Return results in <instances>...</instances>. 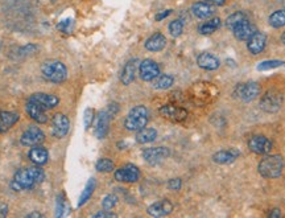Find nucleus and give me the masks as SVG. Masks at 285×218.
Segmentation results:
<instances>
[{
    "instance_id": "aec40b11",
    "label": "nucleus",
    "mask_w": 285,
    "mask_h": 218,
    "mask_svg": "<svg viewBox=\"0 0 285 218\" xmlns=\"http://www.w3.org/2000/svg\"><path fill=\"white\" fill-rule=\"evenodd\" d=\"M197 64L204 70H217L219 68V65H221V61H219V58L217 56L204 52L197 57Z\"/></svg>"
},
{
    "instance_id": "0eeeda50",
    "label": "nucleus",
    "mask_w": 285,
    "mask_h": 218,
    "mask_svg": "<svg viewBox=\"0 0 285 218\" xmlns=\"http://www.w3.org/2000/svg\"><path fill=\"white\" fill-rule=\"evenodd\" d=\"M45 134L37 126H31L23 133L20 138V143L24 147H34L44 143Z\"/></svg>"
},
{
    "instance_id": "49530a36",
    "label": "nucleus",
    "mask_w": 285,
    "mask_h": 218,
    "mask_svg": "<svg viewBox=\"0 0 285 218\" xmlns=\"http://www.w3.org/2000/svg\"><path fill=\"white\" fill-rule=\"evenodd\" d=\"M28 217H29V218H33V217H42V214H40V213H31V214H28Z\"/></svg>"
},
{
    "instance_id": "b1692460",
    "label": "nucleus",
    "mask_w": 285,
    "mask_h": 218,
    "mask_svg": "<svg viewBox=\"0 0 285 218\" xmlns=\"http://www.w3.org/2000/svg\"><path fill=\"white\" fill-rule=\"evenodd\" d=\"M19 119H20V115L17 111H2L0 113V134L8 131Z\"/></svg>"
},
{
    "instance_id": "c756f323",
    "label": "nucleus",
    "mask_w": 285,
    "mask_h": 218,
    "mask_svg": "<svg viewBox=\"0 0 285 218\" xmlns=\"http://www.w3.org/2000/svg\"><path fill=\"white\" fill-rule=\"evenodd\" d=\"M247 20V17L243 12H234V14H231L230 16L226 19V27L230 29V31H234L235 28L238 25H241L243 21Z\"/></svg>"
},
{
    "instance_id": "9d476101",
    "label": "nucleus",
    "mask_w": 285,
    "mask_h": 218,
    "mask_svg": "<svg viewBox=\"0 0 285 218\" xmlns=\"http://www.w3.org/2000/svg\"><path fill=\"white\" fill-rule=\"evenodd\" d=\"M139 75L142 81H153L160 75V66L151 58L142 60L139 66Z\"/></svg>"
},
{
    "instance_id": "72a5a7b5",
    "label": "nucleus",
    "mask_w": 285,
    "mask_h": 218,
    "mask_svg": "<svg viewBox=\"0 0 285 218\" xmlns=\"http://www.w3.org/2000/svg\"><path fill=\"white\" fill-rule=\"evenodd\" d=\"M115 168V164L114 161L110 160V159H101V160L97 161L95 164V169L101 172V173H107V172H111Z\"/></svg>"
},
{
    "instance_id": "2f4dec72",
    "label": "nucleus",
    "mask_w": 285,
    "mask_h": 218,
    "mask_svg": "<svg viewBox=\"0 0 285 218\" xmlns=\"http://www.w3.org/2000/svg\"><path fill=\"white\" fill-rule=\"evenodd\" d=\"M95 185H97V183H95L94 179H90V180L87 181V184H86L85 189H83V192H82V194H81V197H79L78 206H82V205H85L86 202H87L88 200H90V197H91L92 193H94Z\"/></svg>"
},
{
    "instance_id": "bb28decb",
    "label": "nucleus",
    "mask_w": 285,
    "mask_h": 218,
    "mask_svg": "<svg viewBox=\"0 0 285 218\" xmlns=\"http://www.w3.org/2000/svg\"><path fill=\"white\" fill-rule=\"evenodd\" d=\"M157 138V131L155 128H141L140 131H137L136 134V142L139 144H148V143H152L155 142Z\"/></svg>"
},
{
    "instance_id": "e433bc0d",
    "label": "nucleus",
    "mask_w": 285,
    "mask_h": 218,
    "mask_svg": "<svg viewBox=\"0 0 285 218\" xmlns=\"http://www.w3.org/2000/svg\"><path fill=\"white\" fill-rule=\"evenodd\" d=\"M73 25H74V21L73 19H65L61 23H58L57 29L60 32H65V33H70L73 31Z\"/></svg>"
},
{
    "instance_id": "f03ea898",
    "label": "nucleus",
    "mask_w": 285,
    "mask_h": 218,
    "mask_svg": "<svg viewBox=\"0 0 285 218\" xmlns=\"http://www.w3.org/2000/svg\"><path fill=\"white\" fill-rule=\"evenodd\" d=\"M259 173L265 179H277L284 169V159L280 155H264L259 163Z\"/></svg>"
},
{
    "instance_id": "dca6fc26",
    "label": "nucleus",
    "mask_w": 285,
    "mask_h": 218,
    "mask_svg": "<svg viewBox=\"0 0 285 218\" xmlns=\"http://www.w3.org/2000/svg\"><path fill=\"white\" fill-rule=\"evenodd\" d=\"M114 116V114L110 111L109 109L103 110L101 111L98 115V119H97V126H95V135L99 139H103V138L107 135L109 133V126H110V120Z\"/></svg>"
},
{
    "instance_id": "cd10ccee",
    "label": "nucleus",
    "mask_w": 285,
    "mask_h": 218,
    "mask_svg": "<svg viewBox=\"0 0 285 218\" xmlns=\"http://www.w3.org/2000/svg\"><path fill=\"white\" fill-rule=\"evenodd\" d=\"M222 21L219 17H213V19H210V20L205 21L204 24H201L200 27H198V32H200L201 34H211L214 33V32L217 31L218 28L221 27Z\"/></svg>"
},
{
    "instance_id": "39448f33",
    "label": "nucleus",
    "mask_w": 285,
    "mask_h": 218,
    "mask_svg": "<svg viewBox=\"0 0 285 218\" xmlns=\"http://www.w3.org/2000/svg\"><path fill=\"white\" fill-rule=\"evenodd\" d=\"M282 94L278 92H275V90H269L261 97L260 99V109L263 111L268 114H275L277 113L278 110L281 109L282 106Z\"/></svg>"
},
{
    "instance_id": "a18cd8bd",
    "label": "nucleus",
    "mask_w": 285,
    "mask_h": 218,
    "mask_svg": "<svg viewBox=\"0 0 285 218\" xmlns=\"http://www.w3.org/2000/svg\"><path fill=\"white\" fill-rule=\"evenodd\" d=\"M206 2L213 4V6H222V4L226 3V0H206Z\"/></svg>"
},
{
    "instance_id": "f704fd0d",
    "label": "nucleus",
    "mask_w": 285,
    "mask_h": 218,
    "mask_svg": "<svg viewBox=\"0 0 285 218\" xmlns=\"http://www.w3.org/2000/svg\"><path fill=\"white\" fill-rule=\"evenodd\" d=\"M168 29H169V33L172 37H178V36H181L183 32V21L180 20V19L173 20L169 24Z\"/></svg>"
},
{
    "instance_id": "6e6552de",
    "label": "nucleus",
    "mask_w": 285,
    "mask_h": 218,
    "mask_svg": "<svg viewBox=\"0 0 285 218\" xmlns=\"http://www.w3.org/2000/svg\"><path fill=\"white\" fill-rule=\"evenodd\" d=\"M170 151L166 147H152L142 151V159L151 165H159L165 159H168Z\"/></svg>"
},
{
    "instance_id": "ea45409f",
    "label": "nucleus",
    "mask_w": 285,
    "mask_h": 218,
    "mask_svg": "<svg viewBox=\"0 0 285 218\" xmlns=\"http://www.w3.org/2000/svg\"><path fill=\"white\" fill-rule=\"evenodd\" d=\"M92 217L94 218H107V217L114 218V217H116V214H114V213H110V210H106V209H103V210L95 213Z\"/></svg>"
},
{
    "instance_id": "c85d7f7f",
    "label": "nucleus",
    "mask_w": 285,
    "mask_h": 218,
    "mask_svg": "<svg viewBox=\"0 0 285 218\" xmlns=\"http://www.w3.org/2000/svg\"><path fill=\"white\" fill-rule=\"evenodd\" d=\"M174 78L172 75H168V74H163V75H159L157 78L153 79V88L157 90H165V89H169L170 86L173 85Z\"/></svg>"
},
{
    "instance_id": "79ce46f5",
    "label": "nucleus",
    "mask_w": 285,
    "mask_h": 218,
    "mask_svg": "<svg viewBox=\"0 0 285 218\" xmlns=\"http://www.w3.org/2000/svg\"><path fill=\"white\" fill-rule=\"evenodd\" d=\"M170 14H172V10L163 11V12H160V14H157L156 16H155V20H156V21H161V20H164V19H165V17L169 16Z\"/></svg>"
},
{
    "instance_id": "7ed1b4c3",
    "label": "nucleus",
    "mask_w": 285,
    "mask_h": 218,
    "mask_svg": "<svg viewBox=\"0 0 285 218\" xmlns=\"http://www.w3.org/2000/svg\"><path fill=\"white\" fill-rule=\"evenodd\" d=\"M41 73L45 79L55 83H61L68 78V68L65 66L64 62L58 60H46L41 65Z\"/></svg>"
},
{
    "instance_id": "ddd939ff",
    "label": "nucleus",
    "mask_w": 285,
    "mask_h": 218,
    "mask_svg": "<svg viewBox=\"0 0 285 218\" xmlns=\"http://www.w3.org/2000/svg\"><path fill=\"white\" fill-rule=\"evenodd\" d=\"M140 179L139 168L133 164H126L115 172V180L120 183H136Z\"/></svg>"
},
{
    "instance_id": "5701e85b",
    "label": "nucleus",
    "mask_w": 285,
    "mask_h": 218,
    "mask_svg": "<svg viewBox=\"0 0 285 218\" xmlns=\"http://www.w3.org/2000/svg\"><path fill=\"white\" fill-rule=\"evenodd\" d=\"M28 157L32 163H34L36 165H44L48 163V159H49V154L48 151L45 150L44 147L40 146H34L32 147L29 152H28Z\"/></svg>"
},
{
    "instance_id": "473e14b6",
    "label": "nucleus",
    "mask_w": 285,
    "mask_h": 218,
    "mask_svg": "<svg viewBox=\"0 0 285 218\" xmlns=\"http://www.w3.org/2000/svg\"><path fill=\"white\" fill-rule=\"evenodd\" d=\"M285 66V61L281 60H267V61H263L258 65V70L259 72H268L272 69H277Z\"/></svg>"
},
{
    "instance_id": "58836bf2",
    "label": "nucleus",
    "mask_w": 285,
    "mask_h": 218,
    "mask_svg": "<svg viewBox=\"0 0 285 218\" xmlns=\"http://www.w3.org/2000/svg\"><path fill=\"white\" fill-rule=\"evenodd\" d=\"M181 187H182V181H181V179L174 178V179H170V180L168 181V188L172 189V191H178Z\"/></svg>"
},
{
    "instance_id": "a19ab883",
    "label": "nucleus",
    "mask_w": 285,
    "mask_h": 218,
    "mask_svg": "<svg viewBox=\"0 0 285 218\" xmlns=\"http://www.w3.org/2000/svg\"><path fill=\"white\" fill-rule=\"evenodd\" d=\"M64 214V200L62 197L57 198V217H61Z\"/></svg>"
},
{
    "instance_id": "c9c22d12",
    "label": "nucleus",
    "mask_w": 285,
    "mask_h": 218,
    "mask_svg": "<svg viewBox=\"0 0 285 218\" xmlns=\"http://www.w3.org/2000/svg\"><path fill=\"white\" fill-rule=\"evenodd\" d=\"M118 204V197L115 194H107L102 201V208L106 210H111L115 205Z\"/></svg>"
},
{
    "instance_id": "f8f14e48",
    "label": "nucleus",
    "mask_w": 285,
    "mask_h": 218,
    "mask_svg": "<svg viewBox=\"0 0 285 218\" xmlns=\"http://www.w3.org/2000/svg\"><path fill=\"white\" fill-rule=\"evenodd\" d=\"M160 115L172 120V122H183L187 118V111L183 107L176 105H165L160 107Z\"/></svg>"
},
{
    "instance_id": "c03bdc74",
    "label": "nucleus",
    "mask_w": 285,
    "mask_h": 218,
    "mask_svg": "<svg viewBox=\"0 0 285 218\" xmlns=\"http://www.w3.org/2000/svg\"><path fill=\"white\" fill-rule=\"evenodd\" d=\"M8 213V206L6 204H0V217H4L7 215Z\"/></svg>"
},
{
    "instance_id": "6ab92c4d",
    "label": "nucleus",
    "mask_w": 285,
    "mask_h": 218,
    "mask_svg": "<svg viewBox=\"0 0 285 218\" xmlns=\"http://www.w3.org/2000/svg\"><path fill=\"white\" fill-rule=\"evenodd\" d=\"M172 210H173V205L169 200H160V201L150 205L147 209L148 214L152 217H164V215L170 214Z\"/></svg>"
},
{
    "instance_id": "7c9ffc66",
    "label": "nucleus",
    "mask_w": 285,
    "mask_h": 218,
    "mask_svg": "<svg viewBox=\"0 0 285 218\" xmlns=\"http://www.w3.org/2000/svg\"><path fill=\"white\" fill-rule=\"evenodd\" d=\"M268 23L272 28L285 27V8L284 10L276 11L268 17Z\"/></svg>"
},
{
    "instance_id": "4468645a",
    "label": "nucleus",
    "mask_w": 285,
    "mask_h": 218,
    "mask_svg": "<svg viewBox=\"0 0 285 218\" xmlns=\"http://www.w3.org/2000/svg\"><path fill=\"white\" fill-rule=\"evenodd\" d=\"M267 45V34L260 31H256L247 40V49L251 55H260Z\"/></svg>"
},
{
    "instance_id": "2eb2a0df",
    "label": "nucleus",
    "mask_w": 285,
    "mask_h": 218,
    "mask_svg": "<svg viewBox=\"0 0 285 218\" xmlns=\"http://www.w3.org/2000/svg\"><path fill=\"white\" fill-rule=\"evenodd\" d=\"M28 101L36 102L45 110L55 109L56 106H58V103H60V98H58L57 96L46 94V93H34V94H32V96L29 97Z\"/></svg>"
},
{
    "instance_id": "20e7f679",
    "label": "nucleus",
    "mask_w": 285,
    "mask_h": 218,
    "mask_svg": "<svg viewBox=\"0 0 285 218\" xmlns=\"http://www.w3.org/2000/svg\"><path fill=\"white\" fill-rule=\"evenodd\" d=\"M150 119L148 109L144 106H136L128 113V115L124 119V127L128 131H140L147 126Z\"/></svg>"
},
{
    "instance_id": "423d86ee",
    "label": "nucleus",
    "mask_w": 285,
    "mask_h": 218,
    "mask_svg": "<svg viewBox=\"0 0 285 218\" xmlns=\"http://www.w3.org/2000/svg\"><path fill=\"white\" fill-rule=\"evenodd\" d=\"M259 94H260V85L254 81L241 83L235 89V96L243 102H251L255 98H258Z\"/></svg>"
},
{
    "instance_id": "393cba45",
    "label": "nucleus",
    "mask_w": 285,
    "mask_h": 218,
    "mask_svg": "<svg viewBox=\"0 0 285 218\" xmlns=\"http://www.w3.org/2000/svg\"><path fill=\"white\" fill-rule=\"evenodd\" d=\"M166 45V38L163 33H155L152 34L148 40L146 41V47L147 51L150 52H160L165 48Z\"/></svg>"
},
{
    "instance_id": "4be33fe9",
    "label": "nucleus",
    "mask_w": 285,
    "mask_h": 218,
    "mask_svg": "<svg viewBox=\"0 0 285 218\" xmlns=\"http://www.w3.org/2000/svg\"><path fill=\"white\" fill-rule=\"evenodd\" d=\"M256 31H258L256 27L252 25L248 20H246V21H243L241 25H238L234 31H232V33H234V36L236 37V40L247 41L248 38L251 37L252 34H254Z\"/></svg>"
},
{
    "instance_id": "1a4fd4ad",
    "label": "nucleus",
    "mask_w": 285,
    "mask_h": 218,
    "mask_svg": "<svg viewBox=\"0 0 285 218\" xmlns=\"http://www.w3.org/2000/svg\"><path fill=\"white\" fill-rule=\"evenodd\" d=\"M248 148L258 155H267L269 154L273 148L271 140L264 135H252L248 139Z\"/></svg>"
},
{
    "instance_id": "a878e982",
    "label": "nucleus",
    "mask_w": 285,
    "mask_h": 218,
    "mask_svg": "<svg viewBox=\"0 0 285 218\" xmlns=\"http://www.w3.org/2000/svg\"><path fill=\"white\" fill-rule=\"evenodd\" d=\"M238 156H239V151L236 150L219 151L213 155V160L217 164H230L236 160Z\"/></svg>"
},
{
    "instance_id": "4c0bfd02",
    "label": "nucleus",
    "mask_w": 285,
    "mask_h": 218,
    "mask_svg": "<svg viewBox=\"0 0 285 218\" xmlns=\"http://www.w3.org/2000/svg\"><path fill=\"white\" fill-rule=\"evenodd\" d=\"M83 122H85V128L86 129L90 128V126H91L92 122H94V110L90 109V107L85 110V114H83Z\"/></svg>"
},
{
    "instance_id": "a211bd4d",
    "label": "nucleus",
    "mask_w": 285,
    "mask_h": 218,
    "mask_svg": "<svg viewBox=\"0 0 285 218\" xmlns=\"http://www.w3.org/2000/svg\"><path fill=\"white\" fill-rule=\"evenodd\" d=\"M25 111H27L28 116L32 118L34 122L40 123V124H45L48 123L49 118L46 115V110L42 109L40 105H37L36 102H32V101H28L27 106H25Z\"/></svg>"
},
{
    "instance_id": "de8ad7c7",
    "label": "nucleus",
    "mask_w": 285,
    "mask_h": 218,
    "mask_svg": "<svg viewBox=\"0 0 285 218\" xmlns=\"http://www.w3.org/2000/svg\"><path fill=\"white\" fill-rule=\"evenodd\" d=\"M281 41H282V44L285 45V32L281 34Z\"/></svg>"
},
{
    "instance_id": "f257e3e1",
    "label": "nucleus",
    "mask_w": 285,
    "mask_h": 218,
    "mask_svg": "<svg viewBox=\"0 0 285 218\" xmlns=\"http://www.w3.org/2000/svg\"><path fill=\"white\" fill-rule=\"evenodd\" d=\"M45 180V172L38 167L21 168L15 173L12 187L15 191H23V189H32L34 185L41 184Z\"/></svg>"
},
{
    "instance_id": "412c9836",
    "label": "nucleus",
    "mask_w": 285,
    "mask_h": 218,
    "mask_svg": "<svg viewBox=\"0 0 285 218\" xmlns=\"http://www.w3.org/2000/svg\"><path fill=\"white\" fill-rule=\"evenodd\" d=\"M192 12L198 19H207V17H213V15L215 14V8L213 4L207 2H198L192 6Z\"/></svg>"
},
{
    "instance_id": "f3484780",
    "label": "nucleus",
    "mask_w": 285,
    "mask_h": 218,
    "mask_svg": "<svg viewBox=\"0 0 285 218\" xmlns=\"http://www.w3.org/2000/svg\"><path fill=\"white\" fill-rule=\"evenodd\" d=\"M139 66H140V60L137 58H132L129 60L124 68L122 70V74H120V81H122L123 85H129L131 82H133L136 77V73L139 72Z\"/></svg>"
},
{
    "instance_id": "37998d69",
    "label": "nucleus",
    "mask_w": 285,
    "mask_h": 218,
    "mask_svg": "<svg viewBox=\"0 0 285 218\" xmlns=\"http://www.w3.org/2000/svg\"><path fill=\"white\" fill-rule=\"evenodd\" d=\"M269 217L271 218H280L281 217V211H280V209H273V210L271 211V213H269Z\"/></svg>"
},
{
    "instance_id": "09e8293b",
    "label": "nucleus",
    "mask_w": 285,
    "mask_h": 218,
    "mask_svg": "<svg viewBox=\"0 0 285 218\" xmlns=\"http://www.w3.org/2000/svg\"><path fill=\"white\" fill-rule=\"evenodd\" d=\"M282 6H284V8H285V0H284V2H282Z\"/></svg>"
},
{
    "instance_id": "9b49d317",
    "label": "nucleus",
    "mask_w": 285,
    "mask_h": 218,
    "mask_svg": "<svg viewBox=\"0 0 285 218\" xmlns=\"http://www.w3.org/2000/svg\"><path fill=\"white\" fill-rule=\"evenodd\" d=\"M70 122L65 114L57 113L52 118V134L56 138H65L69 133Z\"/></svg>"
}]
</instances>
